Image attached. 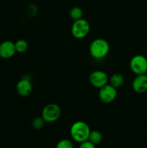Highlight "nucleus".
<instances>
[{
  "label": "nucleus",
  "mask_w": 147,
  "mask_h": 148,
  "mask_svg": "<svg viewBox=\"0 0 147 148\" xmlns=\"http://www.w3.org/2000/svg\"><path fill=\"white\" fill-rule=\"evenodd\" d=\"M91 130L89 125L83 121L74 123L70 128V135L74 141L82 143L88 140Z\"/></svg>",
  "instance_id": "nucleus-1"
},
{
  "label": "nucleus",
  "mask_w": 147,
  "mask_h": 148,
  "mask_svg": "<svg viewBox=\"0 0 147 148\" xmlns=\"http://www.w3.org/2000/svg\"><path fill=\"white\" fill-rule=\"evenodd\" d=\"M110 44L105 39L96 38L92 41L89 46V53L95 59H102L108 54Z\"/></svg>",
  "instance_id": "nucleus-2"
},
{
  "label": "nucleus",
  "mask_w": 147,
  "mask_h": 148,
  "mask_svg": "<svg viewBox=\"0 0 147 148\" xmlns=\"http://www.w3.org/2000/svg\"><path fill=\"white\" fill-rule=\"evenodd\" d=\"M71 31L75 38H84L90 31V25L87 20L83 18L75 20L71 25Z\"/></svg>",
  "instance_id": "nucleus-3"
},
{
  "label": "nucleus",
  "mask_w": 147,
  "mask_h": 148,
  "mask_svg": "<svg viewBox=\"0 0 147 148\" xmlns=\"http://www.w3.org/2000/svg\"><path fill=\"white\" fill-rule=\"evenodd\" d=\"M61 115V109L56 103L47 104L42 110L41 116L46 122H55L60 118Z\"/></svg>",
  "instance_id": "nucleus-4"
},
{
  "label": "nucleus",
  "mask_w": 147,
  "mask_h": 148,
  "mask_svg": "<svg viewBox=\"0 0 147 148\" xmlns=\"http://www.w3.org/2000/svg\"><path fill=\"white\" fill-rule=\"evenodd\" d=\"M131 70L135 75H144L147 71V59L143 55H135L130 61Z\"/></svg>",
  "instance_id": "nucleus-5"
},
{
  "label": "nucleus",
  "mask_w": 147,
  "mask_h": 148,
  "mask_svg": "<svg viewBox=\"0 0 147 148\" xmlns=\"http://www.w3.org/2000/svg\"><path fill=\"white\" fill-rule=\"evenodd\" d=\"M89 81L92 86L99 89L108 84L109 77L107 73L103 71L95 70L89 75Z\"/></svg>",
  "instance_id": "nucleus-6"
},
{
  "label": "nucleus",
  "mask_w": 147,
  "mask_h": 148,
  "mask_svg": "<svg viewBox=\"0 0 147 148\" xmlns=\"http://www.w3.org/2000/svg\"><path fill=\"white\" fill-rule=\"evenodd\" d=\"M117 97V89L111 85H105L99 88V98L104 103H110Z\"/></svg>",
  "instance_id": "nucleus-7"
},
{
  "label": "nucleus",
  "mask_w": 147,
  "mask_h": 148,
  "mask_svg": "<svg viewBox=\"0 0 147 148\" xmlns=\"http://www.w3.org/2000/svg\"><path fill=\"white\" fill-rule=\"evenodd\" d=\"M133 90L137 93H144L147 91V75H136L132 82Z\"/></svg>",
  "instance_id": "nucleus-8"
},
{
  "label": "nucleus",
  "mask_w": 147,
  "mask_h": 148,
  "mask_svg": "<svg viewBox=\"0 0 147 148\" xmlns=\"http://www.w3.org/2000/svg\"><path fill=\"white\" fill-rule=\"evenodd\" d=\"M17 93L22 97H27L32 93L33 85L30 79L27 78H22L17 82L16 85Z\"/></svg>",
  "instance_id": "nucleus-9"
},
{
  "label": "nucleus",
  "mask_w": 147,
  "mask_h": 148,
  "mask_svg": "<svg viewBox=\"0 0 147 148\" xmlns=\"http://www.w3.org/2000/svg\"><path fill=\"white\" fill-rule=\"evenodd\" d=\"M14 43L10 40H5L0 44V57L2 59H10L16 53Z\"/></svg>",
  "instance_id": "nucleus-10"
},
{
  "label": "nucleus",
  "mask_w": 147,
  "mask_h": 148,
  "mask_svg": "<svg viewBox=\"0 0 147 148\" xmlns=\"http://www.w3.org/2000/svg\"><path fill=\"white\" fill-rule=\"evenodd\" d=\"M110 85H112V87L117 88L122 86L124 83V77L121 74L115 73L112 75L110 78L109 79Z\"/></svg>",
  "instance_id": "nucleus-11"
},
{
  "label": "nucleus",
  "mask_w": 147,
  "mask_h": 148,
  "mask_svg": "<svg viewBox=\"0 0 147 148\" xmlns=\"http://www.w3.org/2000/svg\"><path fill=\"white\" fill-rule=\"evenodd\" d=\"M88 140L95 145L99 144L102 140V133L98 130H92L89 133Z\"/></svg>",
  "instance_id": "nucleus-12"
},
{
  "label": "nucleus",
  "mask_w": 147,
  "mask_h": 148,
  "mask_svg": "<svg viewBox=\"0 0 147 148\" xmlns=\"http://www.w3.org/2000/svg\"><path fill=\"white\" fill-rule=\"evenodd\" d=\"M69 16L73 20H77L82 19L83 17V10L79 7H73L69 11Z\"/></svg>",
  "instance_id": "nucleus-13"
},
{
  "label": "nucleus",
  "mask_w": 147,
  "mask_h": 148,
  "mask_svg": "<svg viewBox=\"0 0 147 148\" xmlns=\"http://www.w3.org/2000/svg\"><path fill=\"white\" fill-rule=\"evenodd\" d=\"M16 51L18 53H24L28 49V43L24 39H20L14 43Z\"/></svg>",
  "instance_id": "nucleus-14"
},
{
  "label": "nucleus",
  "mask_w": 147,
  "mask_h": 148,
  "mask_svg": "<svg viewBox=\"0 0 147 148\" xmlns=\"http://www.w3.org/2000/svg\"><path fill=\"white\" fill-rule=\"evenodd\" d=\"M45 123L46 121L44 120V119L42 116H38L35 118L32 121V127L35 129V130H41L45 125Z\"/></svg>",
  "instance_id": "nucleus-15"
},
{
  "label": "nucleus",
  "mask_w": 147,
  "mask_h": 148,
  "mask_svg": "<svg viewBox=\"0 0 147 148\" xmlns=\"http://www.w3.org/2000/svg\"><path fill=\"white\" fill-rule=\"evenodd\" d=\"M56 148H74V145L70 140L63 139L57 143Z\"/></svg>",
  "instance_id": "nucleus-16"
},
{
  "label": "nucleus",
  "mask_w": 147,
  "mask_h": 148,
  "mask_svg": "<svg viewBox=\"0 0 147 148\" xmlns=\"http://www.w3.org/2000/svg\"><path fill=\"white\" fill-rule=\"evenodd\" d=\"M79 148H96V147H95V145H94L93 143L89 142V140H86V141L80 143Z\"/></svg>",
  "instance_id": "nucleus-17"
},
{
  "label": "nucleus",
  "mask_w": 147,
  "mask_h": 148,
  "mask_svg": "<svg viewBox=\"0 0 147 148\" xmlns=\"http://www.w3.org/2000/svg\"><path fill=\"white\" fill-rule=\"evenodd\" d=\"M146 75H147V71H146Z\"/></svg>",
  "instance_id": "nucleus-18"
}]
</instances>
